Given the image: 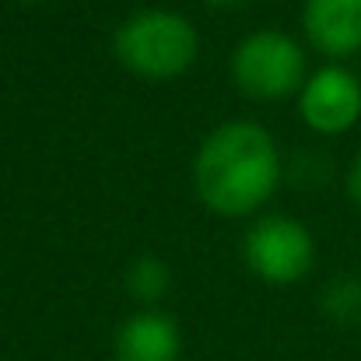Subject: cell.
I'll use <instances>...</instances> for the list:
<instances>
[{
  "instance_id": "6da1fadb",
  "label": "cell",
  "mask_w": 361,
  "mask_h": 361,
  "mask_svg": "<svg viewBox=\"0 0 361 361\" xmlns=\"http://www.w3.org/2000/svg\"><path fill=\"white\" fill-rule=\"evenodd\" d=\"M281 183V151L274 137L249 120L221 123L207 133L193 158V186L200 200L225 218L259 211Z\"/></svg>"
},
{
  "instance_id": "7a4b0ae2",
  "label": "cell",
  "mask_w": 361,
  "mask_h": 361,
  "mask_svg": "<svg viewBox=\"0 0 361 361\" xmlns=\"http://www.w3.org/2000/svg\"><path fill=\"white\" fill-rule=\"evenodd\" d=\"M197 49H200L197 28L183 14L161 7L130 14L113 35V53L123 67L130 74L154 78V81L179 78L183 71H190Z\"/></svg>"
},
{
  "instance_id": "3957f363",
  "label": "cell",
  "mask_w": 361,
  "mask_h": 361,
  "mask_svg": "<svg viewBox=\"0 0 361 361\" xmlns=\"http://www.w3.org/2000/svg\"><path fill=\"white\" fill-rule=\"evenodd\" d=\"M232 78L242 95L259 102H281L305 85L302 46L277 28H259L245 35L232 56Z\"/></svg>"
},
{
  "instance_id": "277c9868",
  "label": "cell",
  "mask_w": 361,
  "mask_h": 361,
  "mask_svg": "<svg viewBox=\"0 0 361 361\" xmlns=\"http://www.w3.org/2000/svg\"><path fill=\"white\" fill-rule=\"evenodd\" d=\"M242 252L256 277H263L270 284H295L312 270L316 242L298 218L270 214V218H259L245 232Z\"/></svg>"
},
{
  "instance_id": "5b68a950",
  "label": "cell",
  "mask_w": 361,
  "mask_h": 361,
  "mask_svg": "<svg viewBox=\"0 0 361 361\" xmlns=\"http://www.w3.org/2000/svg\"><path fill=\"white\" fill-rule=\"evenodd\" d=\"M298 113L316 133H344L361 120V81L341 63L312 71L298 92Z\"/></svg>"
},
{
  "instance_id": "8992f818",
  "label": "cell",
  "mask_w": 361,
  "mask_h": 361,
  "mask_svg": "<svg viewBox=\"0 0 361 361\" xmlns=\"http://www.w3.org/2000/svg\"><path fill=\"white\" fill-rule=\"evenodd\" d=\"M302 28L326 56H351L361 49V0H305Z\"/></svg>"
},
{
  "instance_id": "52a82bcc",
  "label": "cell",
  "mask_w": 361,
  "mask_h": 361,
  "mask_svg": "<svg viewBox=\"0 0 361 361\" xmlns=\"http://www.w3.org/2000/svg\"><path fill=\"white\" fill-rule=\"evenodd\" d=\"M183 337L172 316L144 309L116 334V361H179Z\"/></svg>"
},
{
  "instance_id": "ba28073f",
  "label": "cell",
  "mask_w": 361,
  "mask_h": 361,
  "mask_svg": "<svg viewBox=\"0 0 361 361\" xmlns=\"http://www.w3.org/2000/svg\"><path fill=\"white\" fill-rule=\"evenodd\" d=\"M169 281H172V274L158 256H140L126 270V288L137 302H158L169 291Z\"/></svg>"
},
{
  "instance_id": "9c48e42d",
  "label": "cell",
  "mask_w": 361,
  "mask_h": 361,
  "mask_svg": "<svg viewBox=\"0 0 361 361\" xmlns=\"http://www.w3.org/2000/svg\"><path fill=\"white\" fill-rule=\"evenodd\" d=\"M323 312L334 323L358 326L361 323V277H337L323 291Z\"/></svg>"
},
{
  "instance_id": "30bf717a",
  "label": "cell",
  "mask_w": 361,
  "mask_h": 361,
  "mask_svg": "<svg viewBox=\"0 0 361 361\" xmlns=\"http://www.w3.org/2000/svg\"><path fill=\"white\" fill-rule=\"evenodd\" d=\"M348 193H351V200L361 207V154L355 158V165H351V172H348Z\"/></svg>"
},
{
  "instance_id": "8fae6325",
  "label": "cell",
  "mask_w": 361,
  "mask_h": 361,
  "mask_svg": "<svg viewBox=\"0 0 361 361\" xmlns=\"http://www.w3.org/2000/svg\"><path fill=\"white\" fill-rule=\"evenodd\" d=\"M214 7H221V11H228V7H239L242 0H211Z\"/></svg>"
},
{
  "instance_id": "7c38bea8",
  "label": "cell",
  "mask_w": 361,
  "mask_h": 361,
  "mask_svg": "<svg viewBox=\"0 0 361 361\" xmlns=\"http://www.w3.org/2000/svg\"><path fill=\"white\" fill-rule=\"evenodd\" d=\"M25 4H39V0H25Z\"/></svg>"
}]
</instances>
